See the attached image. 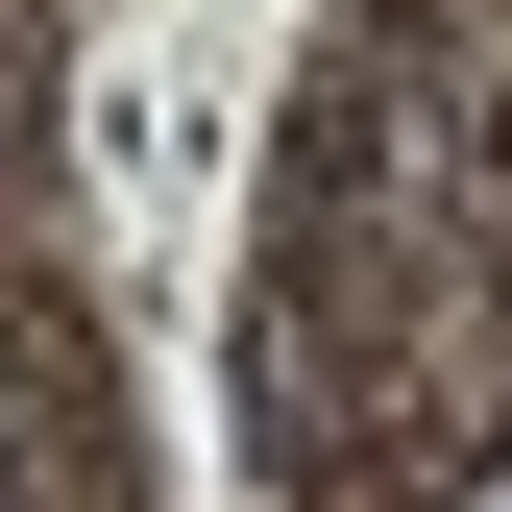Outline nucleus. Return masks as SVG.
<instances>
[{
	"label": "nucleus",
	"instance_id": "nucleus-1",
	"mask_svg": "<svg viewBox=\"0 0 512 512\" xmlns=\"http://www.w3.org/2000/svg\"><path fill=\"white\" fill-rule=\"evenodd\" d=\"M0 512H25V488H0Z\"/></svg>",
	"mask_w": 512,
	"mask_h": 512
}]
</instances>
